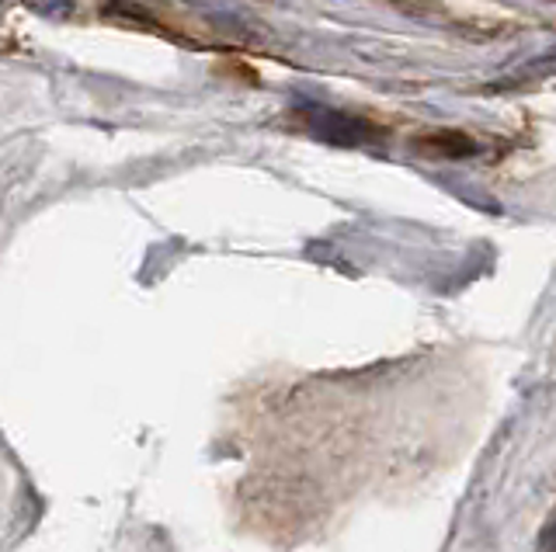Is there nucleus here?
<instances>
[{"label": "nucleus", "instance_id": "obj_1", "mask_svg": "<svg viewBox=\"0 0 556 552\" xmlns=\"http://www.w3.org/2000/svg\"><path fill=\"white\" fill-rule=\"evenodd\" d=\"M306 126L313 136H320L327 143H338V146H355V143H369L376 132V126H369L365 118H352V115H341V112H327V108H313L306 112Z\"/></svg>", "mask_w": 556, "mask_h": 552}, {"label": "nucleus", "instance_id": "obj_2", "mask_svg": "<svg viewBox=\"0 0 556 552\" xmlns=\"http://www.w3.org/2000/svg\"><path fill=\"white\" fill-rule=\"evenodd\" d=\"M421 150L439 153V157H473V153H480V146L459 132H434L428 140H421Z\"/></svg>", "mask_w": 556, "mask_h": 552}, {"label": "nucleus", "instance_id": "obj_3", "mask_svg": "<svg viewBox=\"0 0 556 552\" xmlns=\"http://www.w3.org/2000/svg\"><path fill=\"white\" fill-rule=\"evenodd\" d=\"M0 49H4V42H0Z\"/></svg>", "mask_w": 556, "mask_h": 552}]
</instances>
